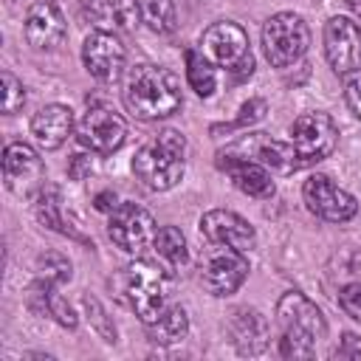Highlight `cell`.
Instances as JSON below:
<instances>
[{"mask_svg":"<svg viewBox=\"0 0 361 361\" xmlns=\"http://www.w3.org/2000/svg\"><path fill=\"white\" fill-rule=\"evenodd\" d=\"M324 56L336 73H350L361 65V25L344 14L324 23Z\"/></svg>","mask_w":361,"mask_h":361,"instance_id":"obj_14","label":"cell"},{"mask_svg":"<svg viewBox=\"0 0 361 361\" xmlns=\"http://www.w3.org/2000/svg\"><path fill=\"white\" fill-rule=\"evenodd\" d=\"M68 37V23L54 0H39L25 14V39L37 51H54Z\"/></svg>","mask_w":361,"mask_h":361,"instance_id":"obj_15","label":"cell"},{"mask_svg":"<svg viewBox=\"0 0 361 361\" xmlns=\"http://www.w3.org/2000/svg\"><path fill=\"white\" fill-rule=\"evenodd\" d=\"M200 234L212 245H231V248H240V251H248L257 243V234L248 226V220L240 217L237 212H228V209L206 212L200 217Z\"/></svg>","mask_w":361,"mask_h":361,"instance_id":"obj_16","label":"cell"},{"mask_svg":"<svg viewBox=\"0 0 361 361\" xmlns=\"http://www.w3.org/2000/svg\"><path fill=\"white\" fill-rule=\"evenodd\" d=\"M336 355L338 358H361V338L355 333H344L341 344L336 347Z\"/></svg>","mask_w":361,"mask_h":361,"instance_id":"obj_33","label":"cell"},{"mask_svg":"<svg viewBox=\"0 0 361 361\" xmlns=\"http://www.w3.org/2000/svg\"><path fill=\"white\" fill-rule=\"evenodd\" d=\"M344 6H347V8L361 20V0H344Z\"/></svg>","mask_w":361,"mask_h":361,"instance_id":"obj_36","label":"cell"},{"mask_svg":"<svg viewBox=\"0 0 361 361\" xmlns=\"http://www.w3.org/2000/svg\"><path fill=\"white\" fill-rule=\"evenodd\" d=\"M228 336H231V344L237 347L240 355H259L268 347L271 330H268V322H265V316L259 310L240 307V310L231 313Z\"/></svg>","mask_w":361,"mask_h":361,"instance_id":"obj_19","label":"cell"},{"mask_svg":"<svg viewBox=\"0 0 361 361\" xmlns=\"http://www.w3.org/2000/svg\"><path fill=\"white\" fill-rule=\"evenodd\" d=\"M73 133V110L68 104H45L31 118V135L39 149H59Z\"/></svg>","mask_w":361,"mask_h":361,"instance_id":"obj_18","label":"cell"},{"mask_svg":"<svg viewBox=\"0 0 361 361\" xmlns=\"http://www.w3.org/2000/svg\"><path fill=\"white\" fill-rule=\"evenodd\" d=\"M180 104H183L180 79L169 68H161L152 62H141L130 68L124 82V107L138 121L169 118L180 110Z\"/></svg>","mask_w":361,"mask_h":361,"instance_id":"obj_1","label":"cell"},{"mask_svg":"<svg viewBox=\"0 0 361 361\" xmlns=\"http://www.w3.org/2000/svg\"><path fill=\"white\" fill-rule=\"evenodd\" d=\"M302 197L307 209L327 223H347L358 212V200L341 186H336L327 175H310L302 186Z\"/></svg>","mask_w":361,"mask_h":361,"instance_id":"obj_11","label":"cell"},{"mask_svg":"<svg viewBox=\"0 0 361 361\" xmlns=\"http://www.w3.org/2000/svg\"><path fill=\"white\" fill-rule=\"evenodd\" d=\"M90 172H93V158L85 155V152H76L68 164V178L71 180H85V178H90Z\"/></svg>","mask_w":361,"mask_h":361,"instance_id":"obj_32","label":"cell"},{"mask_svg":"<svg viewBox=\"0 0 361 361\" xmlns=\"http://www.w3.org/2000/svg\"><path fill=\"white\" fill-rule=\"evenodd\" d=\"M183 59H186V82H189V87H192L200 99H209V96L214 93V87H217L214 65H212L200 51H195V48H189V51L183 54Z\"/></svg>","mask_w":361,"mask_h":361,"instance_id":"obj_24","label":"cell"},{"mask_svg":"<svg viewBox=\"0 0 361 361\" xmlns=\"http://www.w3.org/2000/svg\"><path fill=\"white\" fill-rule=\"evenodd\" d=\"M152 248H155V254H158L169 268H183L186 259H189L186 237H183V231L175 228V226H161V228L155 231Z\"/></svg>","mask_w":361,"mask_h":361,"instance_id":"obj_23","label":"cell"},{"mask_svg":"<svg viewBox=\"0 0 361 361\" xmlns=\"http://www.w3.org/2000/svg\"><path fill=\"white\" fill-rule=\"evenodd\" d=\"M76 138L90 152L110 155V152H116L124 144V138H127V121L110 104L93 102V104H87L85 116L76 124Z\"/></svg>","mask_w":361,"mask_h":361,"instance_id":"obj_8","label":"cell"},{"mask_svg":"<svg viewBox=\"0 0 361 361\" xmlns=\"http://www.w3.org/2000/svg\"><path fill=\"white\" fill-rule=\"evenodd\" d=\"M82 62L85 71L99 79V82H116L124 73V62H127V51L118 39V34L113 31H90L85 37L82 45Z\"/></svg>","mask_w":361,"mask_h":361,"instance_id":"obj_13","label":"cell"},{"mask_svg":"<svg viewBox=\"0 0 361 361\" xmlns=\"http://www.w3.org/2000/svg\"><path fill=\"white\" fill-rule=\"evenodd\" d=\"M34 271H37V279H42V282H48V285H56V288L65 285V282L71 279V274H73L71 259H68L65 254H59V251H45V254H39Z\"/></svg>","mask_w":361,"mask_h":361,"instance_id":"obj_26","label":"cell"},{"mask_svg":"<svg viewBox=\"0 0 361 361\" xmlns=\"http://www.w3.org/2000/svg\"><path fill=\"white\" fill-rule=\"evenodd\" d=\"M189 333V316L180 305H172L166 307L155 322L147 324V338L152 344H161V347H169V344H178L183 341Z\"/></svg>","mask_w":361,"mask_h":361,"instance_id":"obj_22","label":"cell"},{"mask_svg":"<svg viewBox=\"0 0 361 361\" xmlns=\"http://www.w3.org/2000/svg\"><path fill=\"white\" fill-rule=\"evenodd\" d=\"M135 178L149 192H166L180 183L186 172V135L180 130H161L133 158Z\"/></svg>","mask_w":361,"mask_h":361,"instance_id":"obj_3","label":"cell"},{"mask_svg":"<svg viewBox=\"0 0 361 361\" xmlns=\"http://www.w3.org/2000/svg\"><path fill=\"white\" fill-rule=\"evenodd\" d=\"M200 54L212 65L231 71L237 79L251 76V71H254V56L248 51V34L234 20L212 23L200 34Z\"/></svg>","mask_w":361,"mask_h":361,"instance_id":"obj_6","label":"cell"},{"mask_svg":"<svg viewBox=\"0 0 361 361\" xmlns=\"http://www.w3.org/2000/svg\"><path fill=\"white\" fill-rule=\"evenodd\" d=\"M310 48V28L296 11H276L262 25V51L274 68L296 65Z\"/></svg>","mask_w":361,"mask_h":361,"instance_id":"obj_5","label":"cell"},{"mask_svg":"<svg viewBox=\"0 0 361 361\" xmlns=\"http://www.w3.org/2000/svg\"><path fill=\"white\" fill-rule=\"evenodd\" d=\"M82 305H85V310H87V319L93 322V327L102 333V338H104V341H116V327L107 322V316H104V310H102L99 299H96V296H90V293H85Z\"/></svg>","mask_w":361,"mask_h":361,"instance_id":"obj_29","label":"cell"},{"mask_svg":"<svg viewBox=\"0 0 361 361\" xmlns=\"http://www.w3.org/2000/svg\"><path fill=\"white\" fill-rule=\"evenodd\" d=\"M336 144H338V127L327 113L310 110V113H302V116L293 118L290 147H293L299 169L324 161L336 149Z\"/></svg>","mask_w":361,"mask_h":361,"instance_id":"obj_7","label":"cell"},{"mask_svg":"<svg viewBox=\"0 0 361 361\" xmlns=\"http://www.w3.org/2000/svg\"><path fill=\"white\" fill-rule=\"evenodd\" d=\"M265 110H268L265 99H248V102L240 107V116H237L234 121L223 124V127H214V133H217V130H243V127H251L254 121H259V118L265 116Z\"/></svg>","mask_w":361,"mask_h":361,"instance_id":"obj_28","label":"cell"},{"mask_svg":"<svg viewBox=\"0 0 361 361\" xmlns=\"http://www.w3.org/2000/svg\"><path fill=\"white\" fill-rule=\"evenodd\" d=\"M56 6H65V8H71V11H82L85 14V8L90 6V0H54Z\"/></svg>","mask_w":361,"mask_h":361,"instance_id":"obj_35","label":"cell"},{"mask_svg":"<svg viewBox=\"0 0 361 361\" xmlns=\"http://www.w3.org/2000/svg\"><path fill=\"white\" fill-rule=\"evenodd\" d=\"M3 178L8 192L20 195V197H31L42 189V178H45V166L42 158L37 155L34 147L23 144V141H11L3 149Z\"/></svg>","mask_w":361,"mask_h":361,"instance_id":"obj_12","label":"cell"},{"mask_svg":"<svg viewBox=\"0 0 361 361\" xmlns=\"http://www.w3.org/2000/svg\"><path fill=\"white\" fill-rule=\"evenodd\" d=\"M248 276V257L231 245H212L200 262V282L212 296H231Z\"/></svg>","mask_w":361,"mask_h":361,"instance_id":"obj_9","label":"cell"},{"mask_svg":"<svg viewBox=\"0 0 361 361\" xmlns=\"http://www.w3.org/2000/svg\"><path fill=\"white\" fill-rule=\"evenodd\" d=\"M276 324H279V353L285 358H310L316 353V341L324 338L327 322L316 302H310L299 290H288L276 302Z\"/></svg>","mask_w":361,"mask_h":361,"instance_id":"obj_2","label":"cell"},{"mask_svg":"<svg viewBox=\"0 0 361 361\" xmlns=\"http://www.w3.org/2000/svg\"><path fill=\"white\" fill-rule=\"evenodd\" d=\"M155 220L152 214L138 206V203H118L110 212V223H107V237L116 243V248H121L124 254H141L147 245H152L155 240Z\"/></svg>","mask_w":361,"mask_h":361,"instance_id":"obj_10","label":"cell"},{"mask_svg":"<svg viewBox=\"0 0 361 361\" xmlns=\"http://www.w3.org/2000/svg\"><path fill=\"white\" fill-rule=\"evenodd\" d=\"M124 293L135 316L149 324L166 310L169 274L152 259H135L124 268Z\"/></svg>","mask_w":361,"mask_h":361,"instance_id":"obj_4","label":"cell"},{"mask_svg":"<svg viewBox=\"0 0 361 361\" xmlns=\"http://www.w3.org/2000/svg\"><path fill=\"white\" fill-rule=\"evenodd\" d=\"M338 305H341V310H344L350 319H355V322L361 324V282L344 285V288L338 290Z\"/></svg>","mask_w":361,"mask_h":361,"instance_id":"obj_30","label":"cell"},{"mask_svg":"<svg viewBox=\"0 0 361 361\" xmlns=\"http://www.w3.org/2000/svg\"><path fill=\"white\" fill-rule=\"evenodd\" d=\"M217 166L231 178V183L248 195V197H271L274 195V180H271V172L265 164L259 161H251V158H237V155H226L220 152L217 155Z\"/></svg>","mask_w":361,"mask_h":361,"instance_id":"obj_17","label":"cell"},{"mask_svg":"<svg viewBox=\"0 0 361 361\" xmlns=\"http://www.w3.org/2000/svg\"><path fill=\"white\" fill-rule=\"evenodd\" d=\"M93 203H96V209H99V212H113V209L118 206V197H116V192H113V189H104V192H99V195H96V200H93Z\"/></svg>","mask_w":361,"mask_h":361,"instance_id":"obj_34","label":"cell"},{"mask_svg":"<svg viewBox=\"0 0 361 361\" xmlns=\"http://www.w3.org/2000/svg\"><path fill=\"white\" fill-rule=\"evenodd\" d=\"M141 17L155 34H172L178 28L175 0H141Z\"/></svg>","mask_w":361,"mask_h":361,"instance_id":"obj_25","label":"cell"},{"mask_svg":"<svg viewBox=\"0 0 361 361\" xmlns=\"http://www.w3.org/2000/svg\"><path fill=\"white\" fill-rule=\"evenodd\" d=\"M34 214H37V220H39L45 228H51V231H56V234H65V237H71V240L87 243V237H85L82 231H76V228L62 217V197H59V189H56V186L42 183V189L34 195Z\"/></svg>","mask_w":361,"mask_h":361,"instance_id":"obj_21","label":"cell"},{"mask_svg":"<svg viewBox=\"0 0 361 361\" xmlns=\"http://www.w3.org/2000/svg\"><path fill=\"white\" fill-rule=\"evenodd\" d=\"M0 82H3V113L11 116V113H17L25 104V87H23V82L11 71H3Z\"/></svg>","mask_w":361,"mask_h":361,"instance_id":"obj_27","label":"cell"},{"mask_svg":"<svg viewBox=\"0 0 361 361\" xmlns=\"http://www.w3.org/2000/svg\"><path fill=\"white\" fill-rule=\"evenodd\" d=\"M344 99H347V107L353 110V116L361 118V68H355V71L347 73V82H344Z\"/></svg>","mask_w":361,"mask_h":361,"instance_id":"obj_31","label":"cell"},{"mask_svg":"<svg viewBox=\"0 0 361 361\" xmlns=\"http://www.w3.org/2000/svg\"><path fill=\"white\" fill-rule=\"evenodd\" d=\"M85 17L99 28V31H135L141 20V3L138 0H90L85 8Z\"/></svg>","mask_w":361,"mask_h":361,"instance_id":"obj_20","label":"cell"}]
</instances>
